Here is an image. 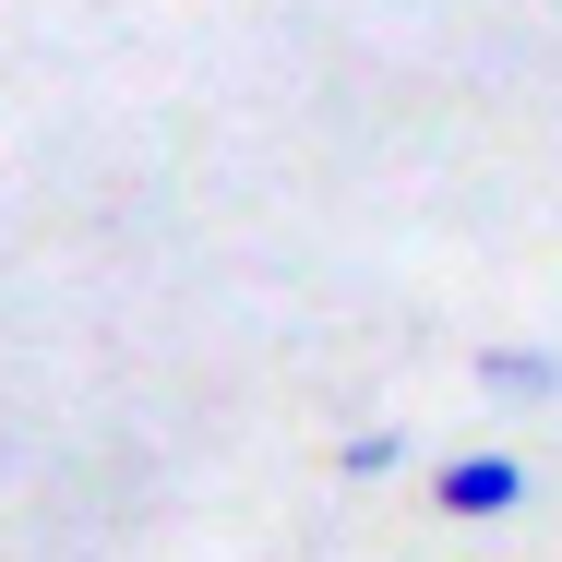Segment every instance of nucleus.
<instances>
[{
    "instance_id": "nucleus-1",
    "label": "nucleus",
    "mask_w": 562,
    "mask_h": 562,
    "mask_svg": "<svg viewBox=\"0 0 562 562\" xmlns=\"http://www.w3.org/2000/svg\"><path fill=\"white\" fill-rule=\"evenodd\" d=\"M527 454H443L431 467V503L443 515H467V527H503V515H527Z\"/></svg>"
},
{
    "instance_id": "nucleus-2",
    "label": "nucleus",
    "mask_w": 562,
    "mask_h": 562,
    "mask_svg": "<svg viewBox=\"0 0 562 562\" xmlns=\"http://www.w3.org/2000/svg\"><path fill=\"white\" fill-rule=\"evenodd\" d=\"M491 395H562V347H479Z\"/></svg>"
},
{
    "instance_id": "nucleus-3",
    "label": "nucleus",
    "mask_w": 562,
    "mask_h": 562,
    "mask_svg": "<svg viewBox=\"0 0 562 562\" xmlns=\"http://www.w3.org/2000/svg\"><path fill=\"white\" fill-rule=\"evenodd\" d=\"M395 454H407V443H395V431H359V443H347V479H383Z\"/></svg>"
}]
</instances>
